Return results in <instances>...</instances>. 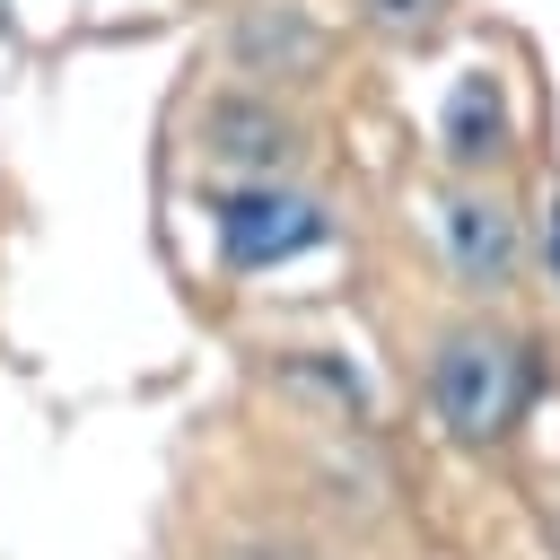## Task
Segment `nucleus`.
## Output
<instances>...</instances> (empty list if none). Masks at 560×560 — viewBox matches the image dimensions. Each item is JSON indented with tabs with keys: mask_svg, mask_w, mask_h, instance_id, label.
<instances>
[{
	"mask_svg": "<svg viewBox=\"0 0 560 560\" xmlns=\"http://www.w3.org/2000/svg\"><path fill=\"white\" fill-rule=\"evenodd\" d=\"M508 140H516L508 88H499L490 70H464V79L446 88V105H438V149H446V166H464V175L508 166Z\"/></svg>",
	"mask_w": 560,
	"mask_h": 560,
	"instance_id": "nucleus-5",
	"label": "nucleus"
},
{
	"mask_svg": "<svg viewBox=\"0 0 560 560\" xmlns=\"http://www.w3.org/2000/svg\"><path fill=\"white\" fill-rule=\"evenodd\" d=\"M534 385H542V359L508 324H455L429 350V411H438V429L455 446H499L525 420Z\"/></svg>",
	"mask_w": 560,
	"mask_h": 560,
	"instance_id": "nucleus-1",
	"label": "nucleus"
},
{
	"mask_svg": "<svg viewBox=\"0 0 560 560\" xmlns=\"http://www.w3.org/2000/svg\"><path fill=\"white\" fill-rule=\"evenodd\" d=\"M210 228H219V254L236 271H271V262H298L332 236V210L315 192H298L289 175H245L210 201Z\"/></svg>",
	"mask_w": 560,
	"mask_h": 560,
	"instance_id": "nucleus-2",
	"label": "nucleus"
},
{
	"mask_svg": "<svg viewBox=\"0 0 560 560\" xmlns=\"http://www.w3.org/2000/svg\"><path fill=\"white\" fill-rule=\"evenodd\" d=\"M429 245L481 298L490 289H516V271H525V219H516V201L499 184H446L429 201Z\"/></svg>",
	"mask_w": 560,
	"mask_h": 560,
	"instance_id": "nucleus-3",
	"label": "nucleus"
},
{
	"mask_svg": "<svg viewBox=\"0 0 560 560\" xmlns=\"http://www.w3.org/2000/svg\"><path fill=\"white\" fill-rule=\"evenodd\" d=\"M359 18H368L376 35H394V44H420V35H438L446 0H359Z\"/></svg>",
	"mask_w": 560,
	"mask_h": 560,
	"instance_id": "nucleus-7",
	"label": "nucleus"
},
{
	"mask_svg": "<svg viewBox=\"0 0 560 560\" xmlns=\"http://www.w3.org/2000/svg\"><path fill=\"white\" fill-rule=\"evenodd\" d=\"M236 52H245V70H262V79H289V70L324 61V35H315L298 9H254V18H245V35H236Z\"/></svg>",
	"mask_w": 560,
	"mask_h": 560,
	"instance_id": "nucleus-6",
	"label": "nucleus"
},
{
	"mask_svg": "<svg viewBox=\"0 0 560 560\" xmlns=\"http://www.w3.org/2000/svg\"><path fill=\"white\" fill-rule=\"evenodd\" d=\"M551 271H560V210H551Z\"/></svg>",
	"mask_w": 560,
	"mask_h": 560,
	"instance_id": "nucleus-8",
	"label": "nucleus"
},
{
	"mask_svg": "<svg viewBox=\"0 0 560 560\" xmlns=\"http://www.w3.org/2000/svg\"><path fill=\"white\" fill-rule=\"evenodd\" d=\"M201 149H210L219 166H236V175H289V166H298V122H289L271 96L228 88V96L201 105Z\"/></svg>",
	"mask_w": 560,
	"mask_h": 560,
	"instance_id": "nucleus-4",
	"label": "nucleus"
}]
</instances>
